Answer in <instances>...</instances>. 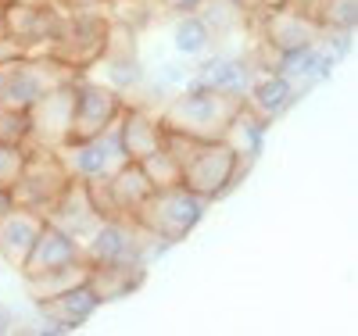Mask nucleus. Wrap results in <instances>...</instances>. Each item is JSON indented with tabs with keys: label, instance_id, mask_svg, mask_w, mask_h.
Returning a JSON list of instances; mask_svg holds the SVG:
<instances>
[{
	"label": "nucleus",
	"instance_id": "19",
	"mask_svg": "<svg viewBox=\"0 0 358 336\" xmlns=\"http://www.w3.org/2000/svg\"><path fill=\"white\" fill-rule=\"evenodd\" d=\"M212 29H208L204 15L190 11V15H179L176 25H172V47L179 57H201L208 54V47H212Z\"/></svg>",
	"mask_w": 358,
	"mask_h": 336
},
{
	"label": "nucleus",
	"instance_id": "6",
	"mask_svg": "<svg viewBox=\"0 0 358 336\" xmlns=\"http://www.w3.org/2000/svg\"><path fill=\"white\" fill-rule=\"evenodd\" d=\"M147 233L133 219H101L97 229L83 240V258L90 268L101 265H147L143 261Z\"/></svg>",
	"mask_w": 358,
	"mask_h": 336
},
{
	"label": "nucleus",
	"instance_id": "11",
	"mask_svg": "<svg viewBox=\"0 0 358 336\" xmlns=\"http://www.w3.org/2000/svg\"><path fill=\"white\" fill-rule=\"evenodd\" d=\"M262 22H265V43L273 47L276 54H283V50H297V47H312V43H319V36H322V25L315 22V18H308V15H301V11H294V8H276V11H268V15H262Z\"/></svg>",
	"mask_w": 358,
	"mask_h": 336
},
{
	"label": "nucleus",
	"instance_id": "5",
	"mask_svg": "<svg viewBox=\"0 0 358 336\" xmlns=\"http://www.w3.org/2000/svg\"><path fill=\"white\" fill-rule=\"evenodd\" d=\"M69 168L62 161V154L50 147H40L36 154H25V168L18 175V182L11 187V200L29 207V211H40V215H47V207L57 200V193H62L69 187Z\"/></svg>",
	"mask_w": 358,
	"mask_h": 336
},
{
	"label": "nucleus",
	"instance_id": "23",
	"mask_svg": "<svg viewBox=\"0 0 358 336\" xmlns=\"http://www.w3.org/2000/svg\"><path fill=\"white\" fill-rule=\"evenodd\" d=\"M190 75H194V68L187 65V61H165L162 72H158L162 86H172V89H179V86H183Z\"/></svg>",
	"mask_w": 358,
	"mask_h": 336
},
{
	"label": "nucleus",
	"instance_id": "28",
	"mask_svg": "<svg viewBox=\"0 0 358 336\" xmlns=\"http://www.w3.org/2000/svg\"><path fill=\"white\" fill-rule=\"evenodd\" d=\"M0 36H4V0H0Z\"/></svg>",
	"mask_w": 358,
	"mask_h": 336
},
{
	"label": "nucleus",
	"instance_id": "20",
	"mask_svg": "<svg viewBox=\"0 0 358 336\" xmlns=\"http://www.w3.org/2000/svg\"><path fill=\"white\" fill-rule=\"evenodd\" d=\"M315 22L322 29H355L358 25V0H319Z\"/></svg>",
	"mask_w": 358,
	"mask_h": 336
},
{
	"label": "nucleus",
	"instance_id": "2",
	"mask_svg": "<svg viewBox=\"0 0 358 336\" xmlns=\"http://www.w3.org/2000/svg\"><path fill=\"white\" fill-rule=\"evenodd\" d=\"M241 175H244L241 150L229 140H197L190 154L183 158V165H179V182L204 200L226 197L241 182Z\"/></svg>",
	"mask_w": 358,
	"mask_h": 336
},
{
	"label": "nucleus",
	"instance_id": "25",
	"mask_svg": "<svg viewBox=\"0 0 358 336\" xmlns=\"http://www.w3.org/2000/svg\"><path fill=\"white\" fill-rule=\"evenodd\" d=\"M25 50L15 43V40H8V36H0V68H8L11 65V61H18Z\"/></svg>",
	"mask_w": 358,
	"mask_h": 336
},
{
	"label": "nucleus",
	"instance_id": "21",
	"mask_svg": "<svg viewBox=\"0 0 358 336\" xmlns=\"http://www.w3.org/2000/svg\"><path fill=\"white\" fill-rule=\"evenodd\" d=\"M108 57V54H104ZM108 79H111V89H118V94H129L133 86L143 82V68L140 61L129 54V57H108Z\"/></svg>",
	"mask_w": 358,
	"mask_h": 336
},
{
	"label": "nucleus",
	"instance_id": "27",
	"mask_svg": "<svg viewBox=\"0 0 358 336\" xmlns=\"http://www.w3.org/2000/svg\"><path fill=\"white\" fill-rule=\"evenodd\" d=\"M4 82H8V68H0V108H4Z\"/></svg>",
	"mask_w": 358,
	"mask_h": 336
},
{
	"label": "nucleus",
	"instance_id": "12",
	"mask_svg": "<svg viewBox=\"0 0 358 336\" xmlns=\"http://www.w3.org/2000/svg\"><path fill=\"white\" fill-rule=\"evenodd\" d=\"M72 261H86L83 258V243L72 233L43 222L33 251H29V258L22 265V276H36V272H50V268H62V265H72Z\"/></svg>",
	"mask_w": 358,
	"mask_h": 336
},
{
	"label": "nucleus",
	"instance_id": "1",
	"mask_svg": "<svg viewBox=\"0 0 358 336\" xmlns=\"http://www.w3.org/2000/svg\"><path fill=\"white\" fill-rule=\"evenodd\" d=\"M241 108L244 97L219 94V89L204 86L197 75H190L179 86V97H172L169 108L158 115V122L169 133H183L190 140H226Z\"/></svg>",
	"mask_w": 358,
	"mask_h": 336
},
{
	"label": "nucleus",
	"instance_id": "4",
	"mask_svg": "<svg viewBox=\"0 0 358 336\" xmlns=\"http://www.w3.org/2000/svg\"><path fill=\"white\" fill-rule=\"evenodd\" d=\"M76 79V68H69L57 57H33L22 54L8 65V82H4V108L11 111H29L43 94L65 86Z\"/></svg>",
	"mask_w": 358,
	"mask_h": 336
},
{
	"label": "nucleus",
	"instance_id": "10",
	"mask_svg": "<svg viewBox=\"0 0 358 336\" xmlns=\"http://www.w3.org/2000/svg\"><path fill=\"white\" fill-rule=\"evenodd\" d=\"M43 222L47 219L40 215V211H29L22 204H11L8 211H0V254H4L8 265H15V268L25 265Z\"/></svg>",
	"mask_w": 358,
	"mask_h": 336
},
{
	"label": "nucleus",
	"instance_id": "16",
	"mask_svg": "<svg viewBox=\"0 0 358 336\" xmlns=\"http://www.w3.org/2000/svg\"><path fill=\"white\" fill-rule=\"evenodd\" d=\"M194 75L204 86L219 89V94H229V97H248V89H251V65L244 57L215 54V57L201 61V65L194 68Z\"/></svg>",
	"mask_w": 358,
	"mask_h": 336
},
{
	"label": "nucleus",
	"instance_id": "9",
	"mask_svg": "<svg viewBox=\"0 0 358 336\" xmlns=\"http://www.w3.org/2000/svg\"><path fill=\"white\" fill-rule=\"evenodd\" d=\"M50 226H57V229H65V233H72L79 243L97 229V222H101V211H97V204H94V197H90V187L83 179H69V187L57 193V200L47 207V215H43Z\"/></svg>",
	"mask_w": 358,
	"mask_h": 336
},
{
	"label": "nucleus",
	"instance_id": "22",
	"mask_svg": "<svg viewBox=\"0 0 358 336\" xmlns=\"http://www.w3.org/2000/svg\"><path fill=\"white\" fill-rule=\"evenodd\" d=\"M25 168V143L0 140V190H11Z\"/></svg>",
	"mask_w": 358,
	"mask_h": 336
},
{
	"label": "nucleus",
	"instance_id": "8",
	"mask_svg": "<svg viewBox=\"0 0 358 336\" xmlns=\"http://www.w3.org/2000/svg\"><path fill=\"white\" fill-rule=\"evenodd\" d=\"M126 101L118 89L101 86V82H90V79H76V111H72V140H90V136H101L111 122H118Z\"/></svg>",
	"mask_w": 358,
	"mask_h": 336
},
{
	"label": "nucleus",
	"instance_id": "24",
	"mask_svg": "<svg viewBox=\"0 0 358 336\" xmlns=\"http://www.w3.org/2000/svg\"><path fill=\"white\" fill-rule=\"evenodd\" d=\"M151 4H158V8H165L172 15H190V11H201L208 0H151Z\"/></svg>",
	"mask_w": 358,
	"mask_h": 336
},
{
	"label": "nucleus",
	"instance_id": "14",
	"mask_svg": "<svg viewBox=\"0 0 358 336\" xmlns=\"http://www.w3.org/2000/svg\"><path fill=\"white\" fill-rule=\"evenodd\" d=\"M118 133H122V147H126V158L129 161H140L147 158L151 150H158L165 143V126L147 115L143 108H122V115H118Z\"/></svg>",
	"mask_w": 358,
	"mask_h": 336
},
{
	"label": "nucleus",
	"instance_id": "13",
	"mask_svg": "<svg viewBox=\"0 0 358 336\" xmlns=\"http://www.w3.org/2000/svg\"><path fill=\"white\" fill-rule=\"evenodd\" d=\"M97 308H101V297L94 293L90 279H86V283H79V286H72V290H65V293H57V297L36 300L40 319L57 322L65 333H72V329H79L83 322H90V315H94Z\"/></svg>",
	"mask_w": 358,
	"mask_h": 336
},
{
	"label": "nucleus",
	"instance_id": "7",
	"mask_svg": "<svg viewBox=\"0 0 358 336\" xmlns=\"http://www.w3.org/2000/svg\"><path fill=\"white\" fill-rule=\"evenodd\" d=\"M79 79V75H76ZM76 79L43 94L25 111V140H36L40 147H65L72 133V111H76Z\"/></svg>",
	"mask_w": 358,
	"mask_h": 336
},
{
	"label": "nucleus",
	"instance_id": "3",
	"mask_svg": "<svg viewBox=\"0 0 358 336\" xmlns=\"http://www.w3.org/2000/svg\"><path fill=\"white\" fill-rule=\"evenodd\" d=\"M204 197L190 193L183 182L176 187H158L143 197V204L133 211V222L147 233L158 236L165 243H179L201 219H204Z\"/></svg>",
	"mask_w": 358,
	"mask_h": 336
},
{
	"label": "nucleus",
	"instance_id": "26",
	"mask_svg": "<svg viewBox=\"0 0 358 336\" xmlns=\"http://www.w3.org/2000/svg\"><path fill=\"white\" fill-rule=\"evenodd\" d=\"M101 0H69V8H97Z\"/></svg>",
	"mask_w": 358,
	"mask_h": 336
},
{
	"label": "nucleus",
	"instance_id": "17",
	"mask_svg": "<svg viewBox=\"0 0 358 336\" xmlns=\"http://www.w3.org/2000/svg\"><path fill=\"white\" fill-rule=\"evenodd\" d=\"M147 276V265H101V268H90V286L101 300H118L133 293Z\"/></svg>",
	"mask_w": 358,
	"mask_h": 336
},
{
	"label": "nucleus",
	"instance_id": "18",
	"mask_svg": "<svg viewBox=\"0 0 358 336\" xmlns=\"http://www.w3.org/2000/svg\"><path fill=\"white\" fill-rule=\"evenodd\" d=\"M90 279V265L86 261H72V265H62V268H50V272H36V276H25V286H29V297L33 300H47V297H57L79 283Z\"/></svg>",
	"mask_w": 358,
	"mask_h": 336
},
{
	"label": "nucleus",
	"instance_id": "15",
	"mask_svg": "<svg viewBox=\"0 0 358 336\" xmlns=\"http://www.w3.org/2000/svg\"><path fill=\"white\" fill-rule=\"evenodd\" d=\"M297 97H301V89H297L290 79H283L280 72H265L262 79L251 82L244 104H248L255 115H262L265 122H273V118H280L283 111H290Z\"/></svg>",
	"mask_w": 358,
	"mask_h": 336
}]
</instances>
